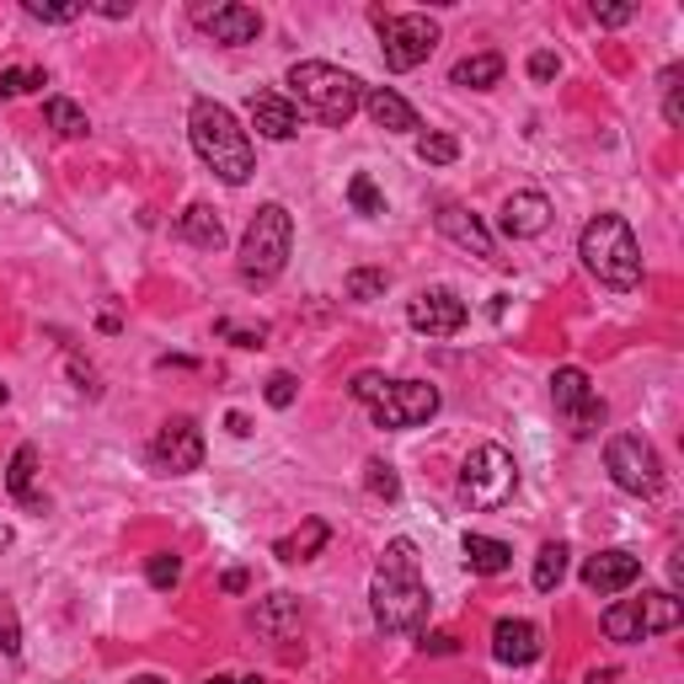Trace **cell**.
<instances>
[{
	"instance_id": "836d02e7",
	"label": "cell",
	"mask_w": 684,
	"mask_h": 684,
	"mask_svg": "<svg viewBox=\"0 0 684 684\" xmlns=\"http://www.w3.org/2000/svg\"><path fill=\"white\" fill-rule=\"evenodd\" d=\"M363 486H369V497H385V503H391V497L402 492L396 471H391L385 460H369V466H363Z\"/></svg>"
},
{
	"instance_id": "44dd1931",
	"label": "cell",
	"mask_w": 684,
	"mask_h": 684,
	"mask_svg": "<svg viewBox=\"0 0 684 684\" xmlns=\"http://www.w3.org/2000/svg\"><path fill=\"white\" fill-rule=\"evenodd\" d=\"M326 540H332V529H326V519H305L294 535H283L279 546H273V557L279 562H311V557H322Z\"/></svg>"
},
{
	"instance_id": "7bdbcfd3",
	"label": "cell",
	"mask_w": 684,
	"mask_h": 684,
	"mask_svg": "<svg viewBox=\"0 0 684 684\" xmlns=\"http://www.w3.org/2000/svg\"><path fill=\"white\" fill-rule=\"evenodd\" d=\"M0 652H5V658L22 652V642H16V615H11V609H0Z\"/></svg>"
},
{
	"instance_id": "e0dca14e",
	"label": "cell",
	"mask_w": 684,
	"mask_h": 684,
	"mask_svg": "<svg viewBox=\"0 0 684 684\" xmlns=\"http://www.w3.org/2000/svg\"><path fill=\"white\" fill-rule=\"evenodd\" d=\"M546 225H551V199H546V193L524 188V193H514V199L503 203V231H508L514 242L546 236Z\"/></svg>"
},
{
	"instance_id": "8992f818",
	"label": "cell",
	"mask_w": 684,
	"mask_h": 684,
	"mask_svg": "<svg viewBox=\"0 0 684 684\" xmlns=\"http://www.w3.org/2000/svg\"><path fill=\"white\" fill-rule=\"evenodd\" d=\"M514 486H519V466H514V455L503 444H482V449L466 455V466H460V497L471 508H503L514 497Z\"/></svg>"
},
{
	"instance_id": "d4e9b609",
	"label": "cell",
	"mask_w": 684,
	"mask_h": 684,
	"mask_svg": "<svg viewBox=\"0 0 684 684\" xmlns=\"http://www.w3.org/2000/svg\"><path fill=\"white\" fill-rule=\"evenodd\" d=\"M449 81H455V86H471V91L497 86V81H503V54H471V59H460V65L449 70Z\"/></svg>"
},
{
	"instance_id": "7c38bea8",
	"label": "cell",
	"mask_w": 684,
	"mask_h": 684,
	"mask_svg": "<svg viewBox=\"0 0 684 684\" xmlns=\"http://www.w3.org/2000/svg\"><path fill=\"white\" fill-rule=\"evenodd\" d=\"M406 322L417 326L423 337H455L460 326L471 322V311H466V300H460L455 289H423V294L406 305Z\"/></svg>"
},
{
	"instance_id": "bcb514c9",
	"label": "cell",
	"mask_w": 684,
	"mask_h": 684,
	"mask_svg": "<svg viewBox=\"0 0 684 684\" xmlns=\"http://www.w3.org/2000/svg\"><path fill=\"white\" fill-rule=\"evenodd\" d=\"M91 11H102V16H113V22H119V16H128V11H134V0H97Z\"/></svg>"
},
{
	"instance_id": "b9f144b4",
	"label": "cell",
	"mask_w": 684,
	"mask_h": 684,
	"mask_svg": "<svg viewBox=\"0 0 684 684\" xmlns=\"http://www.w3.org/2000/svg\"><path fill=\"white\" fill-rule=\"evenodd\" d=\"M637 16V5H594V22L599 27H626Z\"/></svg>"
},
{
	"instance_id": "d6a6232c",
	"label": "cell",
	"mask_w": 684,
	"mask_h": 684,
	"mask_svg": "<svg viewBox=\"0 0 684 684\" xmlns=\"http://www.w3.org/2000/svg\"><path fill=\"white\" fill-rule=\"evenodd\" d=\"M86 5L81 0H27V16L33 22H76Z\"/></svg>"
},
{
	"instance_id": "9c48e42d",
	"label": "cell",
	"mask_w": 684,
	"mask_h": 684,
	"mask_svg": "<svg viewBox=\"0 0 684 684\" xmlns=\"http://www.w3.org/2000/svg\"><path fill=\"white\" fill-rule=\"evenodd\" d=\"M380 27V48H385V65L391 70H417L434 48H439V22L434 16H374Z\"/></svg>"
},
{
	"instance_id": "4dcf8cb0",
	"label": "cell",
	"mask_w": 684,
	"mask_h": 684,
	"mask_svg": "<svg viewBox=\"0 0 684 684\" xmlns=\"http://www.w3.org/2000/svg\"><path fill=\"white\" fill-rule=\"evenodd\" d=\"M417 156L428 166H449L460 156V139H455V134H423V139H417Z\"/></svg>"
},
{
	"instance_id": "f546056e",
	"label": "cell",
	"mask_w": 684,
	"mask_h": 684,
	"mask_svg": "<svg viewBox=\"0 0 684 684\" xmlns=\"http://www.w3.org/2000/svg\"><path fill=\"white\" fill-rule=\"evenodd\" d=\"M33 471H38V449L22 444V449L11 455V466H5V486H11L16 497H27V492H33Z\"/></svg>"
},
{
	"instance_id": "7a4b0ae2",
	"label": "cell",
	"mask_w": 684,
	"mask_h": 684,
	"mask_svg": "<svg viewBox=\"0 0 684 684\" xmlns=\"http://www.w3.org/2000/svg\"><path fill=\"white\" fill-rule=\"evenodd\" d=\"M188 134H193L199 161L209 166L220 182H231V188L251 182L257 156H251V139H246V128L236 123V113H231L225 102H209V97H199V102L188 108Z\"/></svg>"
},
{
	"instance_id": "5bb4252c",
	"label": "cell",
	"mask_w": 684,
	"mask_h": 684,
	"mask_svg": "<svg viewBox=\"0 0 684 684\" xmlns=\"http://www.w3.org/2000/svg\"><path fill=\"white\" fill-rule=\"evenodd\" d=\"M199 27L214 43H251L257 33H262V16H257L251 5H242V0H225V5L199 11Z\"/></svg>"
},
{
	"instance_id": "2e32d148",
	"label": "cell",
	"mask_w": 684,
	"mask_h": 684,
	"mask_svg": "<svg viewBox=\"0 0 684 684\" xmlns=\"http://www.w3.org/2000/svg\"><path fill=\"white\" fill-rule=\"evenodd\" d=\"M540 652H546V642H540V626H535V620H497V626H492V658H497V663L524 669V663H535Z\"/></svg>"
},
{
	"instance_id": "4fadbf2b",
	"label": "cell",
	"mask_w": 684,
	"mask_h": 684,
	"mask_svg": "<svg viewBox=\"0 0 684 684\" xmlns=\"http://www.w3.org/2000/svg\"><path fill=\"white\" fill-rule=\"evenodd\" d=\"M439 231L449 236V242L460 246V251H471V257H482V262H492V268H503L508 257H497V242H492V231H486L482 220L466 209V203H444L439 209Z\"/></svg>"
},
{
	"instance_id": "484cf974",
	"label": "cell",
	"mask_w": 684,
	"mask_h": 684,
	"mask_svg": "<svg viewBox=\"0 0 684 684\" xmlns=\"http://www.w3.org/2000/svg\"><path fill=\"white\" fill-rule=\"evenodd\" d=\"M604 637L609 642H642V609H637V599H620L604 609Z\"/></svg>"
},
{
	"instance_id": "4316f807",
	"label": "cell",
	"mask_w": 684,
	"mask_h": 684,
	"mask_svg": "<svg viewBox=\"0 0 684 684\" xmlns=\"http://www.w3.org/2000/svg\"><path fill=\"white\" fill-rule=\"evenodd\" d=\"M43 119H48V128H54V134H65V139H81L86 128H91V123H86V113L76 108V102H70V97H48V102H43Z\"/></svg>"
},
{
	"instance_id": "9a60e30c",
	"label": "cell",
	"mask_w": 684,
	"mask_h": 684,
	"mask_svg": "<svg viewBox=\"0 0 684 684\" xmlns=\"http://www.w3.org/2000/svg\"><path fill=\"white\" fill-rule=\"evenodd\" d=\"M637 578H642V557H631V551H599L583 562V588H594V594H620Z\"/></svg>"
},
{
	"instance_id": "f6af8a7d",
	"label": "cell",
	"mask_w": 684,
	"mask_h": 684,
	"mask_svg": "<svg viewBox=\"0 0 684 684\" xmlns=\"http://www.w3.org/2000/svg\"><path fill=\"white\" fill-rule=\"evenodd\" d=\"M423 652L444 658V652H455V637H449V631H428V637H423Z\"/></svg>"
},
{
	"instance_id": "7dc6e473",
	"label": "cell",
	"mask_w": 684,
	"mask_h": 684,
	"mask_svg": "<svg viewBox=\"0 0 684 684\" xmlns=\"http://www.w3.org/2000/svg\"><path fill=\"white\" fill-rule=\"evenodd\" d=\"M225 428H231V434H236V439H246V434H251V423H246L242 412H231V417H225Z\"/></svg>"
},
{
	"instance_id": "f1b7e54d",
	"label": "cell",
	"mask_w": 684,
	"mask_h": 684,
	"mask_svg": "<svg viewBox=\"0 0 684 684\" xmlns=\"http://www.w3.org/2000/svg\"><path fill=\"white\" fill-rule=\"evenodd\" d=\"M385 289H391V273H385V268H354L348 283H343V294H348V300H359V305H369V300H385Z\"/></svg>"
},
{
	"instance_id": "1f68e13d",
	"label": "cell",
	"mask_w": 684,
	"mask_h": 684,
	"mask_svg": "<svg viewBox=\"0 0 684 684\" xmlns=\"http://www.w3.org/2000/svg\"><path fill=\"white\" fill-rule=\"evenodd\" d=\"M348 203H354L359 214H385V199H380V188H374L369 171H359V177L348 182Z\"/></svg>"
},
{
	"instance_id": "277c9868",
	"label": "cell",
	"mask_w": 684,
	"mask_h": 684,
	"mask_svg": "<svg viewBox=\"0 0 684 684\" xmlns=\"http://www.w3.org/2000/svg\"><path fill=\"white\" fill-rule=\"evenodd\" d=\"M583 268L609 289H637L642 283V246L631 236V225L620 214H599L583 225V242H578Z\"/></svg>"
},
{
	"instance_id": "6da1fadb",
	"label": "cell",
	"mask_w": 684,
	"mask_h": 684,
	"mask_svg": "<svg viewBox=\"0 0 684 684\" xmlns=\"http://www.w3.org/2000/svg\"><path fill=\"white\" fill-rule=\"evenodd\" d=\"M369 609H374L380 631H391V637L423 631V620H428V583H423V567H417V546H412L406 535L391 540L380 567H374Z\"/></svg>"
},
{
	"instance_id": "3957f363",
	"label": "cell",
	"mask_w": 684,
	"mask_h": 684,
	"mask_svg": "<svg viewBox=\"0 0 684 684\" xmlns=\"http://www.w3.org/2000/svg\"><path fill=\"white\" fill-rule=\"evenodd\" d=\"M289 91H294L300 113H311L316 123H332V128H343V123L363 108L359 76H348V70H337V65H322V59H300V65L289 70Z\"/></svg>"
},
{
	"instance_id": "30bf717a",
	"label": "cell",
	"mask_w": 684,
	"mask_h": 684,
	"mask_svg": "<svg viewBox=\"0 0 684 684\" xmlns=\"http://www.w3.org/2000/svg\"><path fill=\"white\" fill-rule=\"evenodd\" d=\"M374 428H417V423H428L434 412H439V385H428V380H391L374 402Z\"/></svg>"
},
{
	"instance_id": "f907efd6",
	"label": "cell",
	"mask_w": 684,
	"mask_h": 684,
	"mask_svg": "<svg viewBox=\"0 0 684 684\" xmlns=\"http://www.w3.org/2000/svg\"><path fill=\"white\" fill-rule=\"evenodd\" d=\"M5 546H11V529H5V524H0V551H5Z\"/></svg>"
},
{
	"instance_id": "ba28073f",
	"label": "cell",
	"mask_w": 684,
	"mask_h": 684,
	"mask_svg": "<svg viewBox=\"0 0 684 684\" xmlns=\"http://www.w3.org/2000/svg\"><path fill=\"white\" fill-rule=\"evenodd\" d=\"M551 406H557V417L567 423L572 439H594L604 428V402L594 396V385H588V374L578 363L551 374Z\"/></svg>"
},
{
	"instance_id": "5b68a950",
	"label": "cell",
	"mask_w": 684,
	"mask_h": 684,
	"mask_svg": "<svg viewBox=\"0 0 684 684\" xmlns=\"http://www.w3.org/2000/svg\"><path fill=\"white\" fill-rule=\"evenodd\" d=\"M289 246H294L289 209H283V203H262L242 236V279L257 283V289H268V283L283 273V262H289Z\"/></svg>"
},
{
	"instance_id": "d590c367",
	"label": "cell",
	"mask_w": 684,
	"mask_h": 684,
	"mask_svg": "<svg viewBox=\"0 0 684 684\" xmlns=\"http://www.w3.org/2000/svg\"><path fill=\"white\" fill-rule=\"evenodd\" d=\"M214 337H231L236 348H262V343H268V326H257V332H251V326H236V322H225V316H220V322H214Z\"/></svg>"
},
{
	"instance_id": "7402d4cb",
	"label": "cell",
	"mask_w": 684,
	"mask_h": 684,
	"mask_svg": "<svg viewBox=\"0 0 684 684\" xmlns=\"http://www.w3.org/2000/svg\"><path fill=\"white\" fill-rule=\"evenodd\" d=\"M637 609H642V637H663V631H674L684 620V604L674 588H658V594H642L637 599Z\"/></svg>"
},
{
	"instance_id": "52a82bcc",
	"label": "cell",
	"mask_w": 684,
	"mask_h": 684,
	"mask_svg": "<svg viewBox=\"0 0 684 684\" xmlns=\"http://www.w3.org/2000/svg\"><path fill=\"white\" fill-rule=\"evenodd\" d=\"M604 471L631 497H658V486H663V460H658V449L642 434H615L604 444Z\"/></svg>"
},
{
	"instance_id": "603a6c76",
	"label": "cell",
	"mask_w": 684,
	"mask_h": 684,
	"mask_svg": "<svg viewBox=\"0 0 684 684\" xmlns=\"http://www.w3.org/2000/svg\"><path fill=\"white\" fill-rule=\"evenodd\" d=\"M251 620H257V631H262V637L283 642V637L300 626V599H294V594H268V599L257 604V615H251Z\"/></svg>"
},
{
	"instance_id": "e575fe53",
	"label": "cell",
	"mask_w": 684,
	"mask_h": 684,
	"mask_svg": "<svg viewBox=\"0 0 684 684\" xmlns=\"http://www.w3.org/2000/svg\"><path fill=\"white\" fill-rule=\"evenodd\" d=\"M43 81H48L43 70L16 65V70H5V76H0V97H27V91H33V86H43Z\"/></svg>"
},
{
	"instance_id": "c3c4849f",
	"label": "cell",
	"mask_w": 684,
	"mask_h": 684,
	"mask_svg": "<svg viewBox=\"0 0 684 684\" xmlns=\"http://www.w3.org/2000/svg\"><path fill=\"white\" fill-rule=\"evenodd\" d=\"M246 588V572H225V594H242Z\"/></svg>"
},
{
	"instance_id": "60d3db41",
	"label": "cell",
	"mask_w": 684,
	"mask_h": 684,
	"mask_svg": "<svg viewBox=\"0 0 684 684\" xmlns=\"http://www.w3.org/2000/svg\"><path fill=\"white\" fill-rule=\"evenodd\" d=\"M557 70H562V59H557L551 48H540V54H529V76H535V81H557Z\"/></svg>"
},
{
	"instance_id": "db71d44e",
	"label": "cell",
	"mask_w": 684,
	"mask_h": 684,
	"mask_svg": "<svg viewBox=\"0 0 684 684\" xmlns=\"http://www.w3.org/2000/svg\"><path fill=\"white\" fill-rule=\"evenodd\" d=\"M236 684H262V680H236Z\"/></svg>"
},
{
	"instance_id": "f5cc1de1",
	"label": "cell",
	"mask_w": 684,
	"mask_h": 684,
	"mask_svg": "<svg viewBox=\"0 0 684 684\" xmlns=\"http://www.w3.org/2000/svg\"><path fill=\"white\" fill-rule=\"evenodd\" d=\"M5 402H11V391H5V385H0V406H5Z\"/></svg>"
},
{
	"instance_id": "f35d334b",
	"label": "cell",
	"mask_w": 684,
	"mask_h": 684,
	"mask_svg": "<svg viewBox=\"0 0 684 684\" xmlns=\"http://www.w3.org/2000/svg\"><path fill=\"white\" fill-rule=\"evenodd\" d=\"M385 385H391V380H385V374H374V369H363V374H354V385H348V391H354V402H374V396H380V391H385Z\"/></svg>"
},
{
	"instance_id": "ac0fdd59",
	"label": "cell",
	"mask_w": 684,
	"mask_h": 684,
	"mask_svg": "<svg viewBox=\"0 0 684 684\" xmlns=\"http://www.w3.org/2000/svg\"><path fill=\"white\" fill-rule=\"evenodd\" d=\"M251 128L262 139H294L300 134V113H294V102H283L279 91H257L251 97Z\"/></svg>"
},
{
	"instance_id": "8d00e7d4",
	"label": "cell",
	"mask_w": 684,
	"mask_h": 684,
	"mask_svg": "<svg viewBox=\"0 0 684 684\" xmlns=\"http://www.w3.org/2000/svg\"><path fill=\"white\" fill-rule=\"evenodd\" d=\"M145 572H150V588H171V583L182 578V562H177L171 551H161V557H150V567H145Z\"/></svg>"
},
{
	"instance_id": "83f0119b",
	"label": "cell",
	"mask_w": 684,
	"mask_h": 684,
	"mask_svg": "<svg viewBox=\"0 0 684 684\" xmlns=\"http://www.w3.org/2000/svg\"><path fill=\"white\" fill-rule=\"evenodd\" d=\"M562 578H567V546L551 540V546H540V557H535V588H540V594H557Z\"/></svg>"
},
{
	"instance_id": "74e56055",
	"label": "cell",
	"mask_w": 684,
	"mask_h": 684,
	"mask_svg": "<svg viewBox=\"0 0 684 684\" xmlns=\"http://www.w3.org/2000/svg\"><path fill=\"white\" fill-rule=\"evenodd\" d=\"M663 119L680 128L684 123V108H680V65L674 70H663Z\"/></svg>"
},
{
	"instance_id": "816d5d0a",
	"label": "cell",
	"mask_w": 684,
	"mask_h": 684,
	"mask_svg": "<svg viewBox=\"0 0 684 684\" xmlns=\"http://www.w3.org/2000/svg\"><path fill=\"white\" fill-rule=\"evenodd\" d=\"M203 684H236L231 674H214V680H203Z\"/></svg>"
},
{
	"instance_id": "cb8c5ba5",
	"label": "cell",
	"mask_w": 684,
	"mask_h": 684,
	"mask_svg": "<svg viewBox=\"0 0 684 684\" xmlns=\"http://www.w3.org/2000/svg\"><path fill=\"white\" fill-rule=\"evenodd\" d=\"M466 567L482 572V578H497V572L514 567V551L503 540H492V535H466Z\"/></svg>"
},
{
	"instance_id": "681fc988",
	"label": "cell",
	"mask_w": 684,
	"mask_h": 684,
	"mask_svg": "<svg viewBox=\"0 0 684 684\" xmlns=\"http://www.w3.org/2000/svg\"><path fill=\"white\" fill-rule=\"evenodd\" d=\"M128 684H166V680H156V674H139V680H128Z\"/></svg>"
},
{
	"instance_id": "ee69618b",
	"label": "cell",
	"mask_w": 684,
	"mask_h": 684,
	"mask_svg": "<svg viewBox=\"0 0 684 684\" xmlns=\"http://www.w3.org/2000/svg\"><path fill=\"white\" fill-rule=\"evenodd\" d=\"M70 374L81 380V391H86V396H97V391H102V385H97V374H91V363H81L76 354H70Z\"/></svg>"
},
{
	"instance_id": "d6986e66",
	"label": "cell",
	"mask_w": 684,
	"mask_h": 684,
	"mask_svg": "<svg viewBox=\"0 0 684 684\" xmlns=\"http://www.w3.org/2000/svg\"><path fill=\"white\" fill-rule=\"evenodd\" d=\"M363 108H369V119L380 123V128H391V134H412V128H423L417 123V108L396 97L391 86H363Z\"/></svg>"
},
{
	"instance_id": "ab89813d",
	"label": "cell",
	"mask_w": 684,
	"mask_h": 684,
	"mask_svg": "<svg viewBox=\"0 0 684 684\" xmlns=\"http://www.w3.org/2000/svg\"><path fill=\"white\" fill-rule=\"evenodd\" d=\"M294 396H300V380H294V374H273V380H268V406H294Z\"/></svg>"
},
{
	"instance_id": "ffe728a7",
	"label": "cell",
	"mask_w": 684,
	"mask_h": 684,
	"mask_svg": "<svg viewBox=\"0 0 684 684\" xmlns=\"http://www.w3.org/2000/svg\"><path fill=\"white\" fill-rule=\"evenodd\" d=\"M177 236L193 242L199 251H220V246H225V225H220V214H214L209 203H193V209L177 214Z\"/></svg>"
},
{
	"instance_id": "8fae6325",
	"label": "cell",
	"mask_w": 684,
	"mask_h": 684,
	"mask_svg": "<svg viewBox=\"0 0 684 684\" xmlns=\"http://www.w3.org/2000/svg\"><path fill=\"white\" fill-rule=\"evenodd\" d=\"M150 466L171 471V476H188L203 466V434L193 417H166L156 444H150Z\"/></svg>"
}]
</instances>
